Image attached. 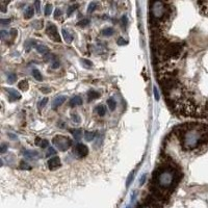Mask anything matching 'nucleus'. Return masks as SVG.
Here are the masks:
<instances>
[{
	"label": "nucleus",
	"mask_w": 208,
	"mask_h": 208,
	"mask_svg": "<svg viewBox=\"0 0 208 208\" xmlns=\"http://www.w3.org/2000/svg\"><path fill=\"white\" fill-rule=\"evenodd\" d=\"M107 105H108V108L112 112V110H115L116 106H117V103H116V101L112 98H109L107 100Z\"/></svg>",
	"instance_id": "dca6fc26"
},
{
	"label": "nucleus",
	"mask_w": 208,
	"mask_h": 208,
	"mask_svg": "<svg viewBox=\"0 0 208 208\" xmlns=\"http://www.w3.org/2000/svg\"><path fill=\"white\" fill-rule=\"evenodd\" d=\"M154 95H155V99L158 101L159 100V94H158V90H157V88H154Z\"/></svg>",
	"instance_id": "e433bc0d"
},
{
	"label": "nucleus",
	"mask_w": 208,
	"mask_h": 208,
	"mask_svg": "<svg viewBox=\"0 0 208 208\" xmlns=\"http://www.w3.org/2000/svg\"><path fill=\"white\" fill-rule=\"evenodd\" d=\"M70 132H72V134L74 135L76 141H79V139H81L82 136V130L81 129H71L70 130Z\"/></svg>",
	"instance_id": "9b49d317"
},
{
	"label": "nucleus",
	"mask_w": 208,
	"mask_h": 208,
	"mask_svg": "<svg viewBox=\"0 0 208 208\" xmlns=\"http://www.w3.org/2000/svg\"><path fill=\"white\" fill-rule=\"evenodd\" d=\"M32 75H33V77H34L36 80H38V81H42V80H43L42 74H41V72H40L38 69L33 70V71H32Z\"/></svg>",
	"instance_id": "2eb2a0df"
},
{
	"label": "nucleus",
	"mask_w": 208,
	"mask_h": 208,
	"mask_svg": "<svg viewBox=\"0 0 208 208\" xmlns=\"http://www.w3.org/2000/svg\"><path fill=\"white\" fill-rule=\"evenodd\" d=\"M24 155L27 156L28 158H32L33 156H38V153L36 152H28V151H26V152H24Z\"/></svg>",
	"instance_id": "cd10ccee"
},
{
	"label": "nucleus",
	"mask_w": 208,
	"mask_h": 208,
	"mask_svg": "<svg viewBox=\"0 0 208 208\" xmlns=\"http://www.w3.org/2000/svg\"><path fill=\"white\" fill-rule=\"evenodd\" d=\"M94 137H95V133L94 132H90V131H85V139L88 141V142H90L93 141Z\"/></svg>",
	"instance_id": "a211bd4d"
},
{
	"label": "nucleus",
	"mask_w": 208,
	"mask_h": 208,
	"mask_svg": "<svg viewBox=\"0 0 208 208\" xmlns=\"http://www.w3.org/2000/svg\"><path fill=\"white\" fill-rule=\"evenodd\" d=\"M7 80H9V83H14L17 80V75L14 74V73H9V75H7Z\"/></svg>",
	"instance_id": "aec40b11"
},
{
	"label": "nucleus",
	"mask_w": 208,
	"mask_h": 208,
	"mask_svg": "<svg viewBox=\"0 0 208 208\" xmlns=\"http://www.w3.org/2000/svg\"><path fill=\"white\" fill-rule=\"evenodd\" d=\"M9 34H11V36H12V38H15L16 34H17V30L13 28V29L11 30V31H9Z\"/></svg>",
	"instance_id": "58836bf2"
},
{
	"label": "nucleus",
	"mask_w": 208,
	"mask_h": 208,
	"mask_svg": "<svg viewBox=\"0 0 208 208\" xmlns=\"http://www.w3.org/2000/svg\"><path fill=\"white\" fill-rule=\"evenodd\" d=\"M81 63H83L85 68H88V69H90V68H92V67H93V63H92V61H90V60H88V59H82Z\"/></svg>",
	"instance_id": "a878e982"
},
{
	"label": "nucleus",
	"mask_w": 208,
	"mask_h": 208,
	"mask_svg": "<svg viewBox=\"0 0 208 208\" xmlns=\"http://www.w3.org/2000/svg\"><path fill=\"white\" fill-rule=\"evenodd\" d=\"M133 177H134V173H131L129 175V177H128V179H127V182H126V186L127 187H129L130 186V184H131V182H132V180H133Z\"/></svg>",
	"instance_id": "bb28decb"
},
{
	"label": "nucleus",
	"mask_w": 208,
	"mask_h": 208,
	"mask_svg": "<svg viewBox=\"0 0 208 208\" xmlns=\"http://www.w3.org/2000/svg\"><path fill=\"white\" fill-rule=\"evenodd\" d=\"M59 166H60L59 157H57V156L52 157V158H50V159L48 160V166H49V169H50V170L57 169Z\"/></svg>",
	"instance_id": "20e7f679"
},
{
	"label": "nucleus",
	"mask_w": 208,
	"mask_h": 208,
	"mask_svg": "<svg viewBox=\"0 0 208 208\" xmlns=\"http://www.w3.org/2000/svg\"><path fill=\"white\" fill-rule=\"evenodd\" d=\"M41 90H42L43 93H48V92H50V88H41Z\"/></svg>",
	"instance_id": "37998d69"
},
{
	"label": "nucleus",
	"mask_w": 208,
	"mask_h": 208,
	"mask_svg": "<svg viewBox=\"0 0 208 208\" xmlns=\"http://www.w3.org/2000/svg\"><path fill=\"white\" fill-rule=\"evenodd\" d=\"M7 94H9V99L12 100V101L17 99H21V95L16 90H14V88H7Z\"/></svg>",
	"instance_id": "0eeeda50"
},
{
	"label": "nucleus",
	"mask_w": 208,
	"mask_h": 208,
	"mask_svg": "<svg viewBox=\"0 0 208 208\" xmlns=\"http://www.w3.org/2000/svg\"><path fill=\"white\" fill-rule=\"evenodd\" d=\"M74 153H76V155L78 157H85L88 154V147L81 143H78L74 148Z\"/></svg>",
	"instance_id": "7ed1b4c3"
},
{
	"label": "nucleus",
	"mask_w": 208,
	"mask_h": 208,
	"mask_svg": "<svg viewBox=\"0 0 208 208\" xmlns=\"http://www.w3.org/2000/svg\"><path fill=\"white\" fill-rule=\"evenodd\" d=\"M9 22H11L9 19H1V20H0V23H1L2 25H7Z\"/></svg>",
	"instance_id": "c9c22d12"
},
{
	"label": "nucleus",
	"mask_w": 208,
	"mask_h": 208,
	"mask_svg": "<svg viewBox=\"0 0 208 208\" xmlns=\"http://www.w3.org/2000/svg\"><path fill=\"white\" fill-rule=\"evenodd\" d=\"M5 34H6V31H4V30H1V38H2V39H4Z\"/></svg>",
	"instance_id": "c03bdc74"
},
{
	"label": "nucleus",
	"mask_w": 208,
	"mask_h": 208,
	"mask_svg": "<svg viewBox=\"0 0 208 208\" xmlns=\"http://www.w3.org/2000/svg\"><path fill=\"white\" fill-rule=\"evenodd\" d=\"M47 102H48V98H44V99H42V101H41L39 104V107L40 108H43V107L47 104Z\"/></svg>",
	"instance_id": "7c9ffc66"
},
{
	"label": "nucleus",
	"mask_w": 208,
	"mask_h": 208,
	"mask_svg": "<svg viewBox=\"0 0 208 208\" xmlns=\"http://www.w3.org/2000/svg\"><path fill=\"white\" fill-rule=\"evenodd\" d=\"M51 67L53 69H57L58 67H59V61L56 57H53L51 59Z\"/></svg>",
	"instance_id": "412c9836"
},
{
	"label": "nucleus",
	"mask_w": 208,
	"mask_h": 208,
	"mask_svg": "<svg viewBox=\"0 0 208 208\" xmlns=\"http://www.w3.org/2000/svg\"><path fill=\"white\" fill-rule=\"evenodd\" d=\"M145 180H146V175H144V176H143V178H141V180H139V184H141V185H142V184H144Z\"/></svg>",
	"instance_id": "79ce46f5"
},
{
	"label": "nucleus",
	"mask_w": 208,
	"mask_h": 208,
	"mask_svg": "<svg viewBox=\"0 0 208 208\" xmlns=\"http://www.w3.org/2000/svg\"><path fill=\"white\" fill-rule=\"evenodd\" d=\"M47 34L49 36V38L51 40H53L54 42L56 43H60V36L57 32V28L53 23H49L48 27H47Z\"/></svg>",
	"instance_id": "f03ea898"
},
{
	"label": "nucleus",
	"mask_w": 208,
	"mask_h": 208,
	"mask_svg": "<svg viewBox=\"0 0 208 208\" xmlns=\"http://www.w3.org/2000/svg\"><path fill=\"white\" fill-rule=\"evenodd\" d=\"M21 166H22V169H27V170H29V169H30L29 166H28L27 163H25V164H24V162H22V163H21Z\"/></svg>",
	"instance_id": "a19ab883"
},
{
	"label": "nucleus",
	"mask_w": 208,
	"mask_h": 208,
	"mask_svg": "<svg viewBox=\"0 0 208 208\" xmlns=\"http://www.w3.org/2000/svg\"><path fill=\"white\" fill-rule=\"evenodd\" d=\"M18 88L22 90H26L28 88V81L27 80H22L18 85Z\"/></svg>",
	"instance_id": "6ab92c4d"
},
{
	"label": "nucleus",
	"mask_w": 208,
	"mask_h": 208,
	"mask_svg": "<svg viewBox=\"0 0 208 208\" xmlns=\"http://www.w3.org/2000/svg\"><path fill=\"white\" fill-rule=\"evenodd\" d=\"M76 7H77V5H71V6H70L69 9H68V12H67V16H71V15H72V13L75 11Z\"/></svg>",
	"instance_id": "c85d7f7f"
},
{
	"label": "nucleus",
	"mask_w": 208,
	"mask_h": 208,
	"mask_svg": "<svg viewBox=\"0 0 208 208\" xmlns=\"http://www.w3.org/2000/svg\"><path fill=\"white\" fill-rule=\"evenodd\" d=\"M99 97H100V94L98 92H95V90H90L88 94V99L90 102L92 100H95L97 98H99Z\"/></svg>",
	"instance_id": "f8f14e48"
},
{
	"label": "nucleus",
	"mask_w": 208,
	"mask_h": 208,
	"mask_svg": "<svg viewBox=\"0 0 208 208\" xmlns=\"http://www.w3.org/2000/svg\"><path fill=\"white\" fill-rule=\"evenodd\" d=\"M34 4H36V13H40L41 12V11H40V1H36Z\"/></svg>",
	"instance_id": "ea45409f"
},
{
	"label": "nucleus",
	"mask_w": 208,
	"mask_h": 208,
	"mask_svg": "<svg viewBox=\"0 0 208 208\" xmlns=\"http://www.w3.org/2000/svg\"><path fill=\"white\" fill-rule=\"evenodd\" d=\"M117 44H118L119 46H124V45H126L127 44V41L125 39H123V38H119Z\"/></svg>",
	"instance_id": "c756f323"
},
{
	"label": "nucleus",
	"mask_w": 208,
	"mask_h": 208,
	"mask_svg": "<svg viewBox=\"0 0 208 208\" xmlns=\"http://www.w3.org/2000/svg\"><path fill=\"white\" fill-rule=\"evenodd\" d=\"M72 120H73V122H75V123H79V122H80V117H79L78 115H73Z\"/></svg>",
	"instance_id": "473e14b6"
},
{
	"label": "nucleus",
	"mask_w": 208,
	"mask_h": 208,
	"mask_svg": "<svg viewBox=\"0 0 208 208\" xmlns=\"http://www.w3.org/2000/svg\"><path fill=\"white\" fill-rule=\"evenodd\" d=\"M36 145L40 146L42 149H44V148H47V147H48L49 142L48 141H46V139H39V137H36Z\"/></svg>",
	"instance_id": "6e6552de"
},
{
	"label": "nucleus",
	"mask_w": 208,
	"mask_h": 208,
	"mask_svg": "<svg viewBox=\"0 0 208 208\" xmlns=\"http://www.w3.org/2000/svg\"><path fill=\"white\" fill-rule=\"evenodd\" d=\"M33 13H34V9H33L32 6H28L26 11L24 13V18L25 19H30L33 16Z\"/></svg>",
	"instance_id": "ddd939ff"
},
{
	"label": "nucleus",
	"mask_w": 208,
	"mask_h": 208,
	"mask_svg": "<svg viewBox=\"0 0 208 208\" xmlns=\"http://www.w3.org/2000/svg\"><path fill=\"white\" fill-rule=\"evenodd\" d=\"M207 105H208V104H207ZM206 108H207V106H206ZM205 114H206V109H205Z\"/></svg>",
	"instance_id": "a18cd8bd"
},
{
	"label": "nucleus",
	"mask_w": 208,
	"mask_h": 208,
	"mask_svg": "<svg viewBox=\"0 0 208 208\" xmlns=\"http://www.w3.org/2000/svg\"><path fill=\"white\" fill-rule=\"evenodd\" d=\"M121 21H122V23H123V26H126L127 23H128V19H127L126 16H123L122 19H121Z\"/></svg>",
	"instance_id": "f704fd0d"
},
{
	"label": "nucleus",
	"mask_w": 208,
	"mask_h": 208,
	"mask_svg": "<svg viewBox=\"0 0 208 208\" xmlns=\"http://www.w3.org/2000/svg\"><path fill=\"white\" fill-rule=\"evenodd\" d=\"M34 45H36V41H27V42L25 43V48H26L27 51H29L30 48L33 47Z\"/></svg>",
	"instance_id": "4be33fe9"
},
{
	"label": "nucleus",
	"mask_w": 208,
	"mask_h": 208,
	"mask_svg": "<svg viewBox=\"0 0 208 208\" xmlns=\"http://www.w3.org/2000/svg\"><path fill=\"white\" fill-rule=\"evenodd\" d=\"M60 15H61V11H60L59 9H57L56 11H55V13H54V17L56 19H58V17H59Z\"/></svg>",
	"instance_id": "4c0bfd02"
},
{
	"label": "nucleus",
	"mask_w": 208,
	"mask_h": 208,
	"mask_svg": "<svg viewBox=\"0 0 208 208\" xmlns=\"http://www.w3.org/2000/svg\"><path fill=\"white\" fill-rule=\"evenodd\" d=\"M97 114H98V115H99L100 117H103V116H104L106 114L105 106H103V105L97 106Z\"/></svg>",
	"instance_id": "f3484780"
},
{
	"label": "nucleus",
	"mask_w": 208,
	"mask_h": 208,
	"mask_svg": "<svg viewBox=\"0 0 208 208\" xmlns=\"http://www.w3.org/2000/svg\"><path fill=\"white\" fill-rule=\"evenodd\" d=\"M61 33H63V39H65V41H66L67 43H71L73 41V36H71V33H69V31H68V30H66L65 28H63V30H61Z\"/></svg>",
	"instance_id": "1a4fd4ad"
},
{
	"label": "nucleus",
	"mask_w": 208,
	"mask_h": 208,
	"mask_svg": "<svg viewBox=\"0 0 208 208\" xmlns=\"http://www.w3.org/2000/svg\"><path fill=\"white\" fill-rule=\"evenodd\" d=\"M97 7V3L96 2H92L90 3V5H88V13L90 14V13H93Z\"/></svg>",
	"instance_id": "393cba45"
},
{
	"label": "nucleus",
	"mask_w": 208,
	"mask_h": 208,
	"mask_svg": "<svg viewBox=\"0 0 208 208\" xmlns=\"http://www.w3.org/2000/svg\"><path fill=\"white\" fill-rule=\"evenodd\" d=\"M55 154V150L53 148H49L48 151H47V153H46V156L47 157H50L51 155H54Z\"/></svg>",
	"instance_id": "2f4dec72"
},
{
	"label": "nucleus",
	"mask_w": 208,
	"mask_h": 208,
	"mask_svg": "<svg viewBox=\"0 0 208 208\" xmlns=\"http://www.w3.org/2000/svg\"><path fill=\"white\" fill-rule=\"evenodd\" d=\"M52 143H53L55 147L60 151H67L71 146H72V141H71V139L67 137V136H63V135L54 136L53 139H52Z\"/></svg>",
	"instance_id": "f257e3e1"
},
{
	"label": "nucleus",
	"mask_w": 208,
	"mask_h": 208,
	"mask_svg": "<svg viewBox=\"0 0 208 208\" xmlns=\"http://www.w3.org/2000/svg\"><path fill=\"white\" fill-rule=\"evenodd\" d=\"M36 50H38V52L41 53V54H46V53H48L49 52V48L45 45H38L36 46Z\"/></svg>",
	"instance_id": "4468645a"
},
{
	"label": "nucleus",
	"mask_w": 208,
	"mask_h": 208,
	"mask_svg": "<svg viewBox=\"0 0 208 208\" xmlns=\"http://www.w3.org/2000/svg\"><path fill=\"white\" fill-rule=\"evenodd\" d=\"M88 24H90V20L88 19H83V20H81V21H79L77 23V25L80 26V27H85V26H87Z\"/></svg>",
	"instance_id": "5701e85b"
},
{
	"label": "nucleus",
	"mask_w": 208,
	"mask_h": 208,
	"mask_svg": "<svg viewBox=\"0 0 208 208\" xmlns=\"http://www.w3.org/2000/svg\"><path fill=\"white\" fill-rule=\"evenodd\" d=\"M67 100L66 96H58L56 97L53 101H52V108L53 109H57L61 104H63L65 101Z\"/></svg>",
	"instance_id": "39448f33"
},
{
	"label": "nucleus",
	"mask_w": 208,
	"mask_h": 208,
	"mask_svg": "<svg viewBox=\"0 0 208 208\" xmlns=\"http://www.w3.org/2000/svg\"><path fill=\"white\" fill-rule=\"evenodd\" d=\"M51 13H52V5L48 3V4H46V6H45V15L50 16L51 15Z\"/></svg>",
	"instance_id": "b1692460"
},
{
	"label": "nucleus",
	"mask_w": 208,
	"mask_h": 208,
	"mask_svg": "<svg viewBox=\"0 0 208 208\" xmlns=\"http://www.w3.org/2000/svg\"><path fill=\"white\" fill-rule=\"evenodd\" d=\"M81 104H82V99L80 96H74L69 102V105L71 107H76V106H79L81 105Z\"/></svg>",
	"instance_id": "423d86ee"
},
{
	"label": "nucleus",
	"mask_w": 208,
	"mask_h": 208,
	"mask_svg": "<svg viewBox=\"0 0 208 208\" xmlns=\"http://www.w3.org/2000/svg\"><path fill=\"white\" fill-rule=\"evenodd\" d=\"M7 148H9V146L6 145V144H2V145H1V151H0V152H1V153H5V151L7 150Z\"/></svg>",
	"instance_id": "72a5a7b5"
},
{
	"label": "nucleus",
	"mask_w": 208,
	"mask_h": 208,
	"mask_svg": "<svg viewBox=\"0 0 208 208\" xmlns=\"http://www.w3.org/2000/svg\"><path fill=\"white\" fill-rule=\"evenodd\" d=\"M127 208H129V207H127Z\"/></svg>",
	"instance_id": "49530a36"
},
{
	"label": "nucleus",
	"mask_w": 208,
	"mask_h": 208,
	"mask_svg": "<svg viewBox=\"0 0 208 208\" xmlns=\"http://www.w3.org/2000/svg\"><path fill=\"white\" fill-rule=\"evenodd\" d=\"M101 33H102V36H110L115 33V30H114L112 27H105L101 30Z\"/></svg>",
	"instance_id": "9d476101"
}]
</instances>
